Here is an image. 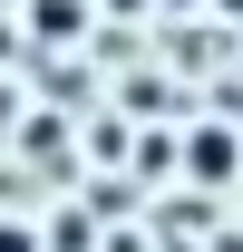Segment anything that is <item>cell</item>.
<instances>
[{
  "label": "cell",
  "mask_w": 243,
  "mask_h": 252,
  "mask_svg": "<svg viewBox=\"0 0 243 252\" xmlns=\"http://www.w3.org/2000/svg\"><path fill=\"white\" fill-rule=\"evenodd\" d=\"M30 30H39V39H68V30H78V0H39Z\"/></svg>",
  "instance_id": "cell-2"
},
{
  "label": "cell",
  "mask_w": 243,
  "mask_h": 252,
  "mask_svg": "<svg viewBox=\"0 0 243 252\" xmlns=\"http://www.w3.org/2000/svg\"><path fill=\"white\" fill-rule=\"evenodd\" d=\"M0 252H49V243H39V223H30V214H0Z\"/></svg>",
  "instance_id": "cell-3"
},
{
  "label": "cell",
  "mask_w": 243,
  "mask_h": 252,
  "mask_svg": "<svg viewBox=\"0 0 243 252\" xmlns=\"http://www.w3.org/2000/svg\"><path fill=\"white\" fill-rule=\"evenodd\" d=\"M214 10H224V20H243V0H214Z\"/></svg>",
  "instance_id": "cell-4"
},
{
  "label": "cell",
  "mask_w": 243,
  "mask_h": 252,
  "mask_svg": "<svg viewBox=\"0 0 243 252\" xmlns=\"http://www.w3.org/2000/svg\"><path fill=\"white\" fill-rule=\"evenodd\" d=\"M165 10H175V0H165ZM185 10H195V0H185Z\"/></svg>",
  "instance_id": "cell-5"
},
{
  "label": "cell",
  "mask_w": 243,
  "mask_h": 252,
  "mask_svg": "<svg viewBox=\"0 0 243 252\" xmlns=\"http://www.w3.org/2000/svg\"><path fill=\"white\" fill-rule=\"evenodd\" d=\"M243 175V126H224V117H204V126H185V185H234Z\"/></svg>",
  "instance_id": "cell-1"
}]
</instances>
